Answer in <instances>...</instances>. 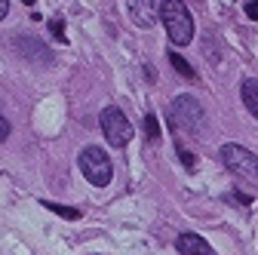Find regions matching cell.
<instances>
[{
  "instance_id": "obj_4",
  "label": "cell",
  "mask_w": 258,
  "mask_h": 255,
  "mask_svg": "<svg viewBox=\"0 0 258 255\" xmlns=\"http://www.w3.org/2000/svg\"><path fill=\"white\" fill-rule=\"evenodd\" d=\"M218 157H221V163L228 166L234 175H240V178H258V157L249 148L228 142V145H221Z\"/></svg>"
},
{
  "instance_id": "obj_13",
  "label": "cell",
  "mask_w": 258,
  "mask_h": 255,
  "mask_svg": "<svg viewBox=\"0 0 258 255\" xmlns=\"http://www.w3.org/2000/svg\"><path fill=\"white\" fill-rule=\"evenodd\" d=\"M49 31H52V37H55L58 43H68V34H64V22H61L58 16L49 22Z\"/></svg>"
},
{
  "instance_id": "obj_14",
  "label": "cell",
  "mask_w": 258,
  "mask_h": 255,
  "mask_svg": "<svg viewBox=\"0 0 258 255\" xmlns=\"http://www.w3.org/2000/svg\"><path fill=\"white\" fill-rule=\"evenodd\" d=\"M243 10H246V16H249L252 22H258V0H249V4H246Z\"/></svg>"
},
{
  "instance_id": "obj_12",
  "label": "cell",
  "mask_w": 258,
  "mask_h": 255,
  "mask_svg": "<svg viewBox=\"0 0 258 255\" xmlns=\"http://www.w3.org/2000/svg\"><path fill=\"white\" fill-rule=\"evenodd\" d=\"M145 136H148L151 142L160 139V126H157V117H154V114H145Z\"/></svg>"
},
{
  "instance_id": "obj_16",
  "label": "cell",
  "mask_w": 258,
  "mask_h": 255,
  "mask_svg": "<svg viewBox=\"0 0 258 255\" xmlns=\"http://www.w3.org/2000/svg\"><path fill=\"white\" fill-rule=\"evenodd\" d=\"M234 197H237V200H240L243 206H249V203H252V197H249V194H243V190H237V194H234Z\"/></svg>"
},
{
  "instance_id": "obj_17",
  "label": "cell",
  "mask_w": 258,
  "mask_h": 255,
  "mask_svg": "<svg viewBox=\"0 0 258 255\" xmlns=\"http://www.w3.org/2000/svg\"><path fill=\"white\" fill-rule=\"evenodd\" d=\"M145 77H148V80H157V71H154L151 65H145Z\"/></svg>"
},
{
  "instance_id": "obj_3",
  "label": "cell",
  "mask_w": 258,
  "mask_h": 255,
  "mask_svg": "<svg viewBox=\"0 0 258 255\" xmlns=\"http://www.w3.org/2000/svg\"><path fill=\"white\" fill-rule=\"evenodd\" d=\"M169 126H175V130H187V133L197 136V130L203 126L200 102L194 99V95H178V99H172V105H169Z\"/></svg>"
},
{
  "instance_id": "obj_8",
  "label": "cell",
  "mask_w": 258,
  "mask_h": 255,
  "mask_svg": "<svg viewBox=\"0 0 258 255\" xmlns=\"http://www.w3.org/2000/svg\"><path fill=\"white\" fill-rule=\"evenodd\" d=\"M240 99H243V105L249 108V114L258 120V80H243V86H240Z\"/></svg>"
},
{
  "instance_id": "obj_2",
  "label": "cell",
  "mask_w": 258,
  "mask_h": 255,
  "mask_svg": "<svg viewBox=\"0 0 258 255\" xmlns=\"http://www.w3.org/2000/svg\"><path fill=\"white\" fill-rule=\"evenodd\" d=\"M80 172L86 175L89 184L95 187H105L114 175V163H111V157L99 148V145H89L80 151Z\"/></svg>"
},
{
  "instance_id": "obj_7",
  "label": "cell",
  "mask_w": 258,
  "mask_h": 255,
  "mask_svg": "<svg viewBox=\"0 0 258 255\" xmlns=\"http://www.w3.org/2000/svg\"><path fill=\"white\" fill-rule=\"evenodd\" d=\"M175 246H178L181 255H212V246L200 234H178Z\"/></svg>"
},
{
  "instance_id": "obj_15",
  "label": "cell",
  "mask_w": 258,
  "mask_h": 255,
  "mask_svg": "<svg viewBox=\"0 0 258 255\" xmlns=\"http://www.w3.org/2000/svg\"><path fill=\"white\" fill-rule=\"evenodd\" d=\"M7 136H10V120H7V117H0V142H4Z\"/></svg>"
},
{
  "instance_id": "obj_10",
  "label": "cell",
  "mask_w": 258,
  "mask_h": 255,
  "mask_svg": "<svg viewBox=\"0 0 258 255\" xmlns=\"http://www.w3.org/2000/svg\"><path fill=\"white\" fill-rule=\"evenodd\" d=\"M40 206H46L49 212H55V215H61V218H80V209L61 206V203H52V200H40Z\"/></svg>"
},
{
  "instance_id": "obj_5",
  "label": "cell",
  "mask_w": 258,
  "mask_h": 255,
  "mask_svg": "<svg viewBox=\"0 0 258 255\" xmlns=\"http://www.w3.org/2000/svg\"><path fill=\"white\" fill-rule=\"evenodd\" d=\"M102 133H105L108 145L123 148V145H129V139H133V123L126 120V114L120 108H105L102 111Z\"/></svg>"
},
{
  "instance_id": "obj_6",
  "label": "cell",
  "mask_w": 258,
  "mask_h": 255,
  "mask_svg": "<svg viewBox=\"0 0 258 255\" xmlns=\"http://www.w3.org/2000/svg\"><path fill=\"white\" fill-rule=\"evenodd\" d=\"M160 4H163V0H126L129 19H133L139 28H151L160 19Z\"/></svg>"
},
{
  "instance_id": "obj_18",
  "label": "cell",
  "mask_w": 258,
  "mask_h": 255,
  "mask_svg": "<svg viewBox=\"0 0 258 255\" xmlns=\"http://www.w3.org/2000/svg\"><path fill=\"white\" fill-rule=\"evenodd\" d=\"M7 10H10V0H0V19L7 16Z\"/></svg>"
},
{
  "instance_id": "obj_9",
  "label": "cell",
  "mask_w": 258,
  "mask_h": 255,
  "mask_svg": "<svg viewBox=\"0 0 258 255\" xmlns=\"http://www.w3.org/2000/svg\"><path fill=\"white\" fill-rule=\"evenodd\" d=\"M166 58H169V65H172L184 80H194V77H197V71L187 65V58H184V55H178V52H172V49H169V55H166Z\"/></svg>"
},
{
  "instance_id": "obj_1",
  "label": "cell",
  "mask_w": 258,
  "mask_h": 255,
  "mask_svg": "<svg viewBox=\"0 0 258 255\" xmlns=\"http://www.w3.org/2000/svg\"><path fill=\"white\" fill-rule=\"evenodd\" d=\"M160 19H163V28L175 46H187L194 40V19L181 0H163L160 4Z\"/></svg>"
},
{
  "instance_id": "obj_11",
  "label": "cell",
  "mask_w": 258,
  "mask_h": 255,
  "mask_svg": "<svg viewBox=\"0 0 258 255\" xmlns=\"http://www.w3.org/2000/svg\"><path fill=\"white\" fill-rule=\"evenodd\" d=\"M175 148H178V157H181V163H184V169L187 172H194V169H197V160H194V154L181 145V142H175Z\"/></svg>"
}]
</instances>
